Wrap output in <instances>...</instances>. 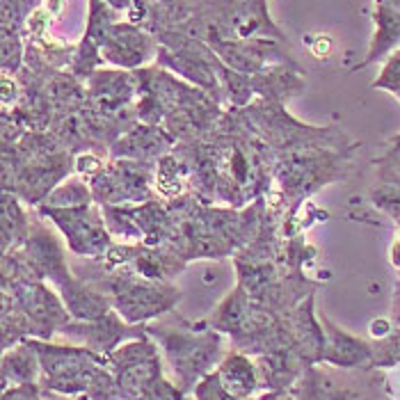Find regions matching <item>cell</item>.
<instances>
[{"mask_svg":"<svg viewBox=\"0 0 400 400\" xmlns=\"http://www.w3.org/2000/svg\"><path fill=\"white\" fill-rule=\"evenodd\" d=\"M314 53L318 58H325L327 53H330V39H318L316 46H314Z\"/></svg>","mask_w":400,"mask_h":400,"instance_id":"obj_2","label":"cell"},{"mask_svg":"<svg viewBox=\"0 0 400 400\" xmlns=\"http://www.w3.org/2000/svg\"><path fill=\"white\" fill-rule=\"evenodd\" d=\"M78 170L83 172V174H92L99 170V160H96L94 156H83V158H78Z\"/></svg>","mask_w":400,"mask_h":400,"instance_id":"obj_1","label":"cell"}]
</instances>
